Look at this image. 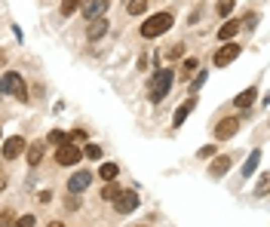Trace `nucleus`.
I'll return each instance as SVG.
<instances>
[{
	"label": "nucleus",
	"mask_w": 270,
	"mask_h": 227,
	"mask_svg": "<svg viewBox=\"0 0 270 227\" xmlns=\"http://www.w3.org/2000/svg\"><path fill=\"white\" fill-rule=\"evenodd\" d=\"M0 95H16L19 101H28V89L22 83V74H4V80H0Z\"/></svg>",
	"instance_id": "7ed1b4c3"
},
{
	"label": "nucleus",
	"mask_w": 270,
	"mask_h": 227,
	"mask_svg": "<svg viewBox=\"0 0 270 227\" xmlns=\"http://www.w3.org/2000/svg\"><path fill=\"white\" fill-rule=\"evenodd\" d=\"M68 141H71V144H80V141H86V132H83V129H74V132L68 135Z\"/></svg>",
	"instance_id": "393cba45"
},
{
	"label": "nucleus",
	"mask_w": 270,
	"mask_h": 227,
	"mask_svg": "<svg viewBox=\"0 0 270 227\" xmlns=\"http://www.w3.org/2000/svg\"><path fill=\"white\" fill-rule=\"evenodd\" d=\"M181 52H184V46H181V43H175V46H169L166 59H181Z\"/></svg>",
	"instance_id": "bb28decb"
},
{
	"label": "nucleus",
	"mask_w": 270,
	"mask_h": 227,
	"mask_svg": "<svg viewBox=\"0 0 270 227\" xmlns=\"http://www.w3.org/2000/svg\"><path fill=\"white\" fill-rule=\"evenodd\" d=\"M258 160H261V154H258V150H255V154H252V157L246 160V166H243V175H246V178H249V175H252V172L258 169Z\"/></svg>",
	"instance_id": "6ab92c4d"
},
{
	"label": "nucleus",
	"mask_w": 270,
	"mask_h": 227,
	"mask_svg": "<svg viewBox=\"0 0 270 227\" xmlns=\"http://www.w3.org/2000/svg\"><path fill=\"white\" fill-rule=\"evenodd\" d=\"M135 206H138V194L135 191H120L117 197H114V209H117L120 215H129Z\"/></svg>",
	"instance_id": "39448f33"
},
{
	"label": "nucleus",
	"mask_w": 270,
	"mask_h": 227,
	"mask_svg": "<svg viewBox=\"0 0 270 227\" xmlns=\"http://www.w3.org/2000/svg\"><path fill=\"white\" fill-rule=\"evenodd\" d=\"M237 129H240V120H237V117H227V120H221V123L215 126V138H230Z\"/></svg>",
	"instance_id": "1a4fd4ad"
},
{
	"label": "nucleus",
	"mask_w": 270,
	"mask_h": 227,
	"mask_svg": "<svg viewBox=\"0 0 270 227\" xmlns=\"http://www.w3.org/2000/svg\"><path fill=\"white\" fill-rule=\"evenodd\" d=\"M13 227H34V215H22V218H16Z\"/></svg>",
	"instance_id": "b1692460"
},
{
	"label": "nucleus",
	"mask_w": 270,
	"mask_h": 227,
	"mask_svg": "<svg viewBox=\"0 0 270 227\" xmlns=\"http://www.w3.org/2000/svg\"><path fill=\"white\" fill-rule=\"evenodd\" d=\"M89 181H92L89 172H74V175L68 178V191H71V194H83L86 187H89Z\"/></svg>",
	"instance_id": "423d86ee"
},
{
	"label": "nucleus",
	"mask_w": 270,
	"mask_h": 227,
	"mask_svg": "<svg viewBox=\"0 0 270 227\" xmlns=\"http://www.w3.org/2000/svg\"><path fill=\"white\" fill-rule=\"evenodd\" d=\"M203 83H206V74H203V71H200V77H197V80H194V83H190V89H194V92H197V89H200V86H203Z\"/></svg>",
	"instance_id": "c756f323"
},
{
	"label": "nucleus",
	"mask_w": 270,
	"mask_h": 227,
	"mask_svg": "<svg viewBox=\"0 0 270 227\" xmlns=\"http://www.w3.org/2000/svg\"><path fill=\"white\" fill-rule=\"evenodd\" d=\"M227 169H230V157H218V160L212 163V175H215V178H221Z\"/></svg>",
	"instance_id": "2eb2a0df"
},
{
	"label": "nucleus",
	"mask_w": 270,
	"mask_h": 227,
	"mask_svg": "<svg viewBox=\"0 0 270 227\" xmlns=\"http://www.w3.org/2000/svg\"><path fill=\"white\" fill-rule=\"evenodd\" d=\"M80 157H83V150L77 147V144H71V141L59 144V150H56V163L59 166H77V163H80Z\"/></svg>",
	"instance_id": "20e7f679"
},
{
	"label": "nucleus",
	"mask_w": 270,
	"mask_h": 227,
	"mask_svg": "<svg viewBox=\"0 0 270 227\" xmlns=\"http://www.w3.org/2000/svg\"><path fill=\"white\" fill-rule=\"evenodd\" d=\"M141 227H147V224H141Z\"/></svg>",
	"instance_id": "72a5a7b5"
},
{
	"label": "nucleus",
	"mask_w": 270,
	"mask_h": 227,
	"mask_svg": "<svg viewBox=\"0 0 270 227\" xmlns=\"http://www.w3.org/2000/svg\"><path fill=\"white\" fill-rule=\"evenodd\" d=\"M215 154V144H209V147H200V157H212Z\"/></svg>",
	"instance_id": "7c9ffc66"
},
{
	"label": "nucleus",
	"mask_w": 270,
	"mask_h": 227,
	"mask_svg": "<svg viewBox=\"0 0 270 227\" xmlns=\"http://www.w3.org/2000/svg\"><path fill=\"white\" fill-rule=\"evenodd\" d=\"M172 16L169 13H157V16H150L144 25H141V37H147V40H150V37H160V34H166L169 28H172Z\"/></svg>",
	"instance_id": "f257e3e1"
},
{
	"label": "nucleus",
	"mask_w": 270,
	"mask_h": 227,
	"mask_svg": "<svg viewBox=\"0 0 270 227\" xmlns=\"http://www.w3.org/2000/svg\"><path fill=\"white\" fill-rule=\"evenodd\" d=\"M0 227H13V212H0Z\"/></svg>",
	"instance_id": "cd10ccee"
},
{
	"label": "nucleus",
	"mask_w": 270,
	"mask_h": 227,
	"mask_svg": "<svg viewBox=\"0 0 270 227\" xmlns=\"http://www.w3.org/2000/svg\"><path fill=\"white\" fill-rule=\"evenodd\" d=\"M86 157H89V160H98V157H101V147H98V144H86Z\"/></svg>",
	"instance_id": "a878e982"
},
{
	"label": "nucleus",
	"mask_w": 270,
	"mask_h": 227,
	"mask_svg": "<svg viewBox=\"0 0 270 227\" xmlns=\"http://www.w3.org/2000/svg\"><path fill=\"white\" fill-rule=\"evenodd\" d=\"M255 95H258V89H246V92H240V95H237L234 101H237L240 107H249V104L255 101Z\"/></svg>",
	"instance_id": "f3484780"
},
{
	"label": "nucleus",
	"mask_w": 270,
	"mask_h": 227,
	"mask_svg": "<svg viewBox=\"0 0 270 227\" xmlns=\"http://www.w3.org/2000/svg\"><path fill=\"white\" fill-rule=\"evenodd\" d=\"M22 147H25V141H22L19 135H16V138H7V141H4V157H7V160H16V157L22 154Z\"/></svg>",
	"instance_id": "9d476101"
},
{
	"label": "nucleus",
	"mask_w": 270,
	"mask_h": 227,
	"mask_svg": "<svg viewBox=\"0 0 270 227\" xmlns=\"http://www.w3.org/2000/svg\"><path fill=\"white\" fill-rule=\"evenodd\" d=\"M40 160H43V144L37 141V144H31V147H28V163H31V166H37Z\"/></svg>",
	"instance_id": "4468645a"
},
{
	"label": "nucleus",
	"mask_w": 270,
	"mask_h": 227,
	"mask_svg": "<svg viewBox=\"0 0 270 227\" xmlns=\"http://www.w3.org/2000/svg\"><path fill=\"white\" fill-rule=\"evenodd\" d=\"M255 22H258V16H255V13H246V19H243V25H246V28H255Z\"/></svg>",
	"instance_id": "c85d7f7f"
},
{
	"label": "nucleus",
	"mask_w": 270,
	"mask_h": 227,
	"mask_svg": "<svg viewBox=\"0 0 270 227\" xmlns=\"http://www.w3.org/2000/svg\"><path fill=\"white\" fill-rule=\"evenodd\" d=\"M46 141H49V144H65V141H68V135H65V132H59V129H52V132L46 135Z\"/></svg>",
	"instance_id": "4be33fe9"
},
{
	"label": "nucleus",
	"mask_w": 270,
	"mask_h": 227,
	"mask_svg": "<svg viewBox=\"0 0 270 227\" xmlns=\"http://www.w3.org/2000/svg\"><path fill=\"white\" fill-rule=\"evenodd\" d=\"M172 80H175V74L169 68L153 74V80H150V101H163L166 92H169V86H172Z\"/></svg>",
	"instance_id": "f03ea898"
},
{
	"label": "nucleus",
	"mask_w": 270,
	"mask_h": 227,
	"mask_svg": "<svg viewBox=\"0 0 270 227\" xmlns=\"http://www.w3.org/2000/svg\"><path fill=\"white\" fill-rule=\"evenodd\" d=\"M237 31H240V22H224V25H221V31H218L221 43H224V40H230V37H234Z\"/></svg>",
	"instance_id": "ddd939ff"
},
{
	"label": "nucleus",
	"mask_w": 270,
	"mask_h": 227,
	"mask_svg": "<svg viewBox=\"0 0 270 227\" xmlns=\"http://www.w3.org/2000/svg\"><path fill=\"white\" fill-rule=\"evenodd\" d=\"M107 7H111V0H86L83 13H86V19H98V16H104Z\"/></svg>",
	"instance_id": "6e6552de"
},
{
	"label": "nucleus",
	"mask_w": 270,
	"mask_h": 227,
	"mask_svg": "<svg viewBox=\"0 0 270 227\" xmlns=\"http://www.w3.org/2000/svg\"><path fill=\"white\" fill-rule=\"evenodd\" d=\"M98 175H101L104 181H114V178L120 175V169H117V163H104V166L98 169Z\"/></svg>",
	"instance_id": "dca6fc26"
},
{
	"label": "nucleus",
	"mask_w": 270,
	"mask_h": 227,
	"mask_svg": "<svg viewBox=\"0 0 270 227\" xmlns=\"http://www.w3.org/2000/svg\"><path fill=\"white\" fill-rule=\"evenodd\" d=\"M46 227H65V224H62V221H49Z\"/></svg>",
	"instance_id": "473e14b6"
},
{
	"label": "nucleus",
	"mask_w": 270,
	"mask_h": 227,
	"mask_svg": "<svg viewBox=\"0 0 270 227\" xmlns=\"http://www.w3.org/2000/svg\"><path fill=\"white\" fill-rule=\"evenodd\" d=\"M80 4H83V0H62V16H74V10Z\"/></svg>",
	"instance_id": "412c9836"
},
{
	"label": "nucleus",
	"mask_w": 270,
	"mask_h": 227,
	"mask_svg": "<svg viewBox=\"0 0 270 227\" xmlns=\"http://www.w3.org/2000/svg\"><path fill=\"white\" fill-rule=\"evenodd\" d=\"M237 55H240V46H237V43H224V46L215 52V65H218V68H224V65L234 62Z\"/></svg>",
	"instance_id": "0eeeda50"
},
{
	"label": "nucleus",
	"mask_w": 270,
	"mask_h": 227,
	"mask_svg": "<svg viewBox=\"0 0 270 227\" xmlns=\"http://www.w3.org/2000/svg\"><path fill=\"white\" fill-rule=\"evenodd\" d=\"M104 34H107V19H104V16L92 19V25H89L86 37H89V40H98V37H104Z\"/></svg>",
	"instance_id": "9b49d317"
},
{
	"label": "nucleus",
	"mask_w": 270,
	"mask_h": 227,
	"mask_svg": "<svg viewBox=\"0 0 270 227\" xmlns=\"http://www.w3.org/2000/svg\"><path fill=\"white\" fill-rule=\"evenodd\" d=\"M117 194H120V187L114 184V181H107V187L101 191V200H111V203H114V197H117Z\"/></svg>",
	"instance_id": "aec40b11"
},
{
	"label": "nucleus",
	"mask_w": 270,
	"mask_h": 227,
	"mask_svg": "<svg viewBox=\"0 0 270 227\" xmlns=\"http://www.w3.org/2000/svg\"><path fill=\"white\" fill-rule=\"evenodd\" d=\"M190 110H194V98H187V101H184V104H181V107L175 110V117H172V123H175V126H181V123L187 120V114H190Z\"/></svg>",
	"instance_id": "f8f14e48"
},
{
	"label": "nucleus",
	"mask_w": 270,
	"mask_h": 227,
	"mask_svg": "<svg viewBox=\"0 0 270 227\" xmlns=\"http://www.w3.org/2000/svg\"><path fill=\"white\" fill-rule=\"evenodd\" d=\"M4 187H7V175H4V172H0V191H4Z\"/></svg>",
	"instance_id": "2f4dec72"
},
{
	"label": "nucleus",
	"mask_w": 270,
	"mask_h": 227,
	"mask_svg": "<svg viewBox=\"0 0 270 227\" xmlns=\"http://www.w3.org/2000/svg\"><path fill=\"white\" fill-rule=\"evenodd\" d=\"M234 4L237 0H218V16H227L230 10H234Z\"/></svg>",
	"instance_id": "5701e85b"
},
{
	"label": "nucleus",
	"mask_w": 270,
	"mask_h": 227,
	"mask_svg": "<svg viewBox=\"0 0 270 227\" xmlns=\"http://www.w3.org/2000/svg\"><path fill=\"white\" fill-rule=\"evenodd\" d=\"M144 10H147V0H129V7H126L129 16H141Z\"/></svg>",
	"instance_id": "a211bd4d"
}]
</instances>
